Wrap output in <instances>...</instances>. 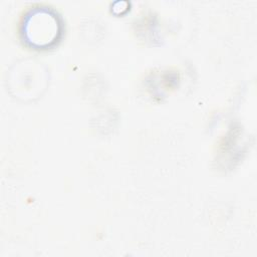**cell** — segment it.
Here are the masks:
<instances>
[{
  "mask_svg": "<svg viewBox=\"0 0 257 257\" xmlns=\"http://www.w3.org/2000/svg\"><path fill=\"white\" fill-rule=\"evenodd\" d=\"M61 25L55 13L48 9H35L23 22V37L35 47H46L57 41Z\"/></svg>",
  "mask_w": 257,
  "mask_h": 257,
  "instance_id": "obj_1",
  "label": "cell"
}]
</instances>
